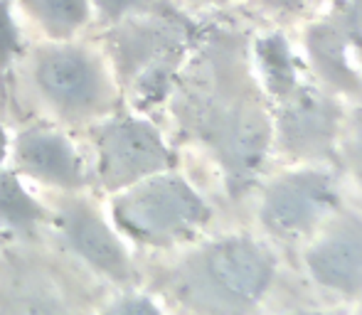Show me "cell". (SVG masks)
<instances>
[{
	"label": "cell",
	"mask_w": 362,
	"mask_h": 315,
	"mask_svg": "<svg viewBox=\"0 0 362 315\" xmlns=\"http://www.w3.org/2000/svg\"><path fill=\"white\" fill-rule=\"evenodd\" d=\"M182 119L215 148L232 180H244L259 165L267 145L264 116L244 84L237 49L219 44L182 89Z\"/></svg>",
	"instance_id": "cell-1"
},
{
	"label": "cell",
	"mask_w": 362,
	"mask_h": 315,
	"mask_svg": "<svg viewBox=\"0 0 362 315\" xmlns=\"http://www.w3.org/2000/svg\"><path fill=\"white\" fill-rule=\"evenodd\" d=\"M106 283L81 266L52 230L0 244V315H99Z\"/></svg>",
	"instance_id": "cell-2"
},
{
	"label": "cell",
	"mask_w": 362,
	"mask_h": 315,
	"mask_svg": "<svg viewBox=\"0 0 362 315\" xmlns=\"http://www.w3.org/2000/svg\"><path fill=\"white\" fill-rule=\"evenodd\" d=\"M272 273L267 254L247 239L207 244L156 276V288L200 315H244Z\"/></svg>",
	"instance_id": "cell-3"
},
{
	"label": "cell",
	"mask_w": 362,
	"mask_h": 315,
	"mask_svg": "<svg viewBox=\"0 0 362 315\" xmlns=\"http://www.w3.org/2000/svg\"><path fill=\"white\" fill-rule=\"evenodd\" d=\"M111 225L144 246H168L190 237L210 217L202 197L180 175L163 170L114 192Z\"/></svg>",
	"instance_id": "cell-4"
},
{
	"label": "cell",
	"mask_w": 362,
	"mask_h": 315,
	"mask_svg": "<svg viewBox=\"0 0 362 315\" xmlns=\"http://www.w3.org/2000/svg\"><path fill=\"white\" fill-rule=\"evenodd\" d=\"M30 79L42 104L67 124L101 121L116 111V86L101 59L76 44H47L33 57Z\"/></svg>",
	"instance_id": "cell-5"
},
{
	"label": "cell",
	"mask_w": 362,
	"mask_h": 315,
	"mask_svg": "<svg viewBox=\"0 0 362 315\" xmlns=\"http://www.w3.org/2000/svg\"><path fill=\"white\" fill-rule=\"evenodd\" d=\"M52 212V234L69 254L99 276L106 286L134 288L139 281V268L131 258L121 234L101 215L94 200L79 192H59L49 202Z\"/></svg>",
	"instance_id": "cell-6"
},
{
	"label": "cell",
	"mask_w": 362,
	"mask_h": 315,
	"mask_svg": "<svg viewBox=\"0 0 362 315\" xmlns=\"http://www.w3.org/2000/svg\"><path fill=\"white\" fill-rule=\"evenodd\" d=\"M185 30L168 18L146 13L126 18L114 32V54L119 81L139 104L158 101L165 94L175 62L180 59Z\"/></svg>",
	"instance_id": "cell-7"
},
{
	"label": "cell",
	"mask_w": 362,
	"mask_h": 315,
	"mask_svg": "<svg viewBox=\"0 0 362 315\" xmlns=\"http://www.w3.org/2000/svg\"><path fill=\"white\" fill-rule=\"evenodd\" d=\"M96 170L91 182L104 192H119L134 182L163 172L173 155L156 126L131 114H109L91 129Z\"/></svg>",
	"instance_id": "cell-8"
},
{
	"label": "cell",
	"mask_w": 362,
	"mask_h": 315,
	"mask_svg": "<svg viewBox=\"0 0 362 315\" xmlns=\"http://www.w3.org/2000/svg\"><path fill=\"white\" fill-rule=\"evenodd\" d=\"M15 172L33 177L57 192H79L91 185L74 143L52 126H28L13 141Z\"/></svg>",
	"instance_id": "cell-9"
},
{
	"label": "cell",
	"mask_w": 362,
	"mask_h": 315,
	"mask_svg": "<svg viewBox=\"0 0 362 315\" xmlns=\"http://www.w3.org/2000/svg\"><path fill=\"white\" fill-rule=\"evenodd\" d=\"M333 202L330 182L323 175H291L269 190L264 217L279 232L310 227Z\"/></svg>",
	"instance_id": "cell-10"
},
{
	"label": "cell",
	"mask_w": 362,
	"mask_h": 315,
	"mask_svg": "<svg viewBox=\"0 0 362 315\" xmlns=\"http://www.w3.org/2000/svg\"><path fill=\"white\" fill-rule=\"evenodd\" d=\"M338 126V106L313 91H303L288 104L281 119L284 143L293 153H318L330 145Z\"/></svg>",
	"instance_id": "cell-11"
},
{
	"label": "cell",
	"mask_w": 362,
	"mask_h": 315,
	"mask_svg": "<svg viewBox=\"0 0 362 315\" xmlns=\"http://www.w3.org/2000/svg\"><path fill=\"white\" fill-rule=\"evenodd\" d=\"M308 263L315 276L328 286L340 291L362 288V222L350 220L340 225L313 249Z\"/></svg>",
	"instance_id": "cell-12"
},
{
	"label": "cell",
	"mask_w": 362,
	"mask_h": 315,
	"mask_svg": "<svg viewBox=\"0 0 362 315\" xmlns=\"http://www.w3.org/2000/svg\"><path fill=\"white\" fill-rule=\"evenodd\" d=\"M49 225V207L25 190L15 170H0V234L5 242L37 239L47 234Z\"/></svg>",
	"instance_id": "cell-13"
},
{
	"label": "cell",
	"mask_w": 362,
	"mask_h": 315,
	"mask_svg": "<svg viewBox=\"0 0 362 315\" xmlns=\"http://www.w3.org/2000/svg\"><path fill=\"white\" fill-rule=\"evenodd\" d=\"M348 32L340 28L338 20H328L323 25H315L308 32V49L313 57L315 67L320 69L323 77H328L333 84L343 89H355L358 79L350 72L345 62V47H348Z\"/></svg>",
	"instance_id": "cell-14"
},
{
	"label": "cell",
	"mask_w": 362,
	"mask_h": 315,
	"mask_svg": "<svg viewBox=\"0 0 362 315\" xmlns=\"http://www.w3.org/2000/svg\"><path fill=\"white\" fill-rule=\"evenodd\" d=\"M45 32L54 40L72 37L89 20V0H25Z\"/></svg>",
	"instance_id": "cell-15"
},
{
	"label": "cell",
	"mask_w": 362,
	"mask_h": 315,
	"mask_svg": "<svg viewBox=\"0 0 362 315\" xmlns=\"http://www.w3.org/2000/svg\"><path fill=\"white\" fill-rule=\"evenodd\" d=\"M99 315H163L151 296L134 288H124L119 296H106L99 306Z\"/></svg>",
	"instance_id": "cell-16"
},
{
	"label": "cell",
	"mask_w": 362,
	"mask_h": 315,
	"mask_svg": "<svg viewBox=\"0 0 362 315\" xmlns=\"http://www.w3.org/2000/svg\"><path fill=\"white\" fill-rule=\"evenodd\" d=\"M20 52H23V40H20L18 25L10 15L8 0H0V81Z\"/></svg>",
	"instance_id": "cell-17"
},
{
	"label": "cell",
	"mask_w": 362,
	"mask_h": 315,
	"mask_svg": "<svg viewBox=\"0 0 362 315\" xmlns=\"http://www.w3.org/2000/svg\"><path fill=\"white\" fill-rule=\"evenodd\" d=\"M94 3L104 20H109V23H121V20L134 18V15L156 13L160 0H94Z\"/></svg>",
	"instance_id": "cell-18"
},
{
	"label": "cell",
	"mask_w": 362,
	"mask_h": 315,
	"mask_svg": "<svg viewBox=\"0 0 362 315\" xmlns=\"http://www.w3.org/2000/svg\"><path fill=\"white\" fill-rule=\"evenodd\" d=\"M350 160H353L355 170L362 177V114L353 121V129H350V141H348Z\"/></svg>",
	"instance_id": "cell-19"
},
{
	"label": "cell",
	"mask_w": 362,
	"mask_h": 315,
	"mask_svg": "<svg viewBox=\"0 0 362 315\" xmlns=\"http://www.w3.org/2000/svg\"><path fill=\"white\" fill-rule=\"evenodd\" d=\"M5 155H8V133H5V126L0 124V170H3Z\"/></svg>",
	"instance_id": "cell-20"
},
{
	"label": "cell",
	"mask_w": 362,
	"mask_h": 315,
	"mask_svg": "<svg viewBox=\"0 0 362 315\" xmlns=\"http://www.w3.org/2000/svg\"><path fill=\"white\" fill-rule=\"evenodd\" d=\"M200 3H217L219 5V3H227V0H200Z\"/></svg>",
	"instance_id": "cell-21"
}]
</instances>
